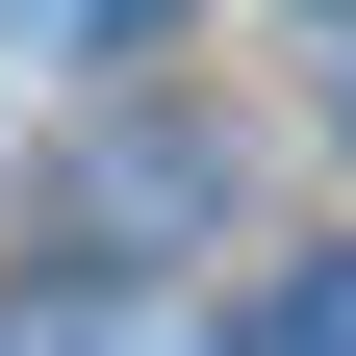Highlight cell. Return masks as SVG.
<instances>
[{"label":"cell","mask_w":356,"mask_h":356,"mask_svg":"<svg viewBox=\"0 0 356 356\" xmlns=\"http://www.w3.org/2000/svg\"><path fill=\"white\" fill-rule=\"evenodd\" d=\"M254 356H356V254H305V280H254Z\"/></svg>","instance_id":"1"},{"label":"cell","mask_w":356,"mask_h":356,"mask_svg":"<svg viewBox=\"0 0 356 356\" xmlns=\"http://www.w3.org/2000/svg\"><path fill=\"white\" fill-rule=\"evenodd\" d=\"M178 0H26V51H153Z\"/></svg>","instance_id":"2"}]
</instances>
